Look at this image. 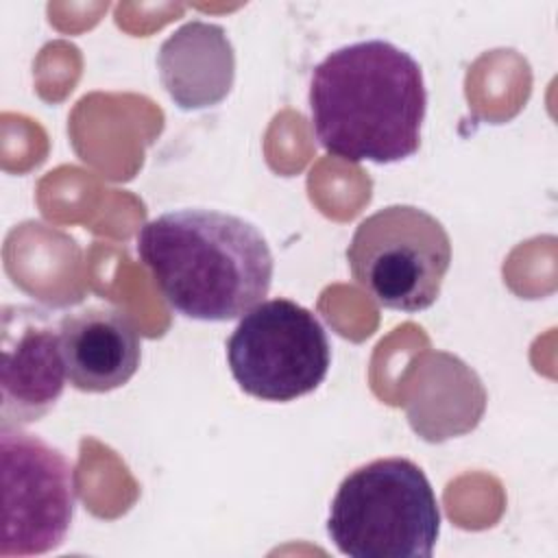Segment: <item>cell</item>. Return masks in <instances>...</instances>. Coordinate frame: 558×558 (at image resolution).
Segmentation results:
<instances>
[{
  "mask_svg": "<svg viewBox=\"0 0 558 558\" xmlns=\"http://www.w3.org/2000/svg\"><path fill=\"white\" fill-rule=\"evenodd\" d=\"M347 262L377 305L414 314L436 303L451 264V240L425 209L388 205L355 227Z\"/></svg>",
  "mask_w": 558,
  "mask_h": 558,
  "instance_id": "obj_4",
  "label": "cell"
},
{
  "mask_svg": "<svg viewBox=\"0 0 558 558\" xmlns=\"http://www.w3.org/2000/svg\"><path fill=\"white\" fill-rule=\"evenodd\" d=\"M159 76L181 109H205L227 98L235 76L233 46L222 26L192 20L159 48Z\"/></svg>",
  "mask_w": 558,
  "mask_h": 558,
  "instance_id": "obj_9",
  "label": "cell"
},
{
  "mask_svg": "<svg viewBox=\"0 0 558 558\" xmlns=\"http://www.w3.org/2000/svg\"><path fill=\"white\" fill-rule=\"evenodd\" d=\"M440 510L427 475L408 458L351 471L329 508L327 534L351 558H429Z\"/></svg>",
  "mask_w": 558,
  "mask_h": 558,
  "instance_id": "obj_3",
  "label": "cell"
},
{
  "mask_svg": "<svg viewBox=\"0 0 558 558\" xmlns=\"http://www.w3.org/2000/svg\"><path fill=\"white\" fill-rule=\"evenodd\" d=\"M238 386L262 401H294L327 377L331 347L323 323L290 299H270L246 312L227 340Z\"/></svg>",
  "mask_w": 558,
  "mask_h": 558,
  "instance_id": "obj_5",
  "label": "cell"
},
{
  "mask_svg": "<svg viewBox=\"0 0 558 558\" xmlns=\"http://www.w3.org/2000/svg\"><path fill=\"white\" fill-rule=\"evenodd\" d=\"M310 111L316 140L333 157L408 159L421 146L427 111L421 65L384 39L342 46L312 70Z\"/></svg>",
  "mask_w": 558,
  "mask_h": 558,
  "instance_id": "obj_1",
  "label": "cell"
},
{
  "mask_svg": "<svg viewBox=\"0 0 558 558\" xmlns=\"http://www.w3.org/2000/svg\"><path fill=\"white\" fill-rule=\"evenodd\" d=\"M137 255L174 312L207 323L233 320L259 305L275 270L253 222L203 207L148 220L137 233Z\"/></svg>",
  "mask_w": 558,
  "mask_h": 558,
  "instance_id": "obj_2",
  "label": "cell"
},
{
  "mask_svg": "<svg viewBox=\"0 0 558 558\" xmlns=\"http://www.w3.org/2000/svg\"><path fill=\"white\" fill-rule=\"evenodd\" d=\"M2 543L0 556L57 549L72 523L76 471L52 445L22 427L0 425Z\"/></svg>",
  "mask_w": 558,
  "mask_h": 558,
  "instance_id": "obj_6",
  "label": "cell"
},
{
  "mask_svg": "<svg viewBox=\"0 0 558 558\" xmlns=\"http://www.w3.org/2000/svg\"><path fill=\"white\" fill-rule=\"evenodd\" d=\"M68 381L83 392H109L137 371L142 344L133 320L109 305H85L59 318Z\"/></svg>",
  "mask_w": 558,
  "mask_h": 558,
  "instance_id": "obj_8",
  "label": "cell"
},
{
  "mask_svg": "<svg viewBox=\"0 0 558 558\" xmlns=\"http://www.w3.org/2000/svg\"><path fill=\"white\" fill-rule=\"evenodd\" d=\"M0 425L24 427L46 416L65 388L59 323L37 305H4L0 318Z\"/></svg>",
  "mask_w": 558,
  "mask_h": 558,
  "instance_id": "obj_7",
  "label": "cell"
}]
</instances>
